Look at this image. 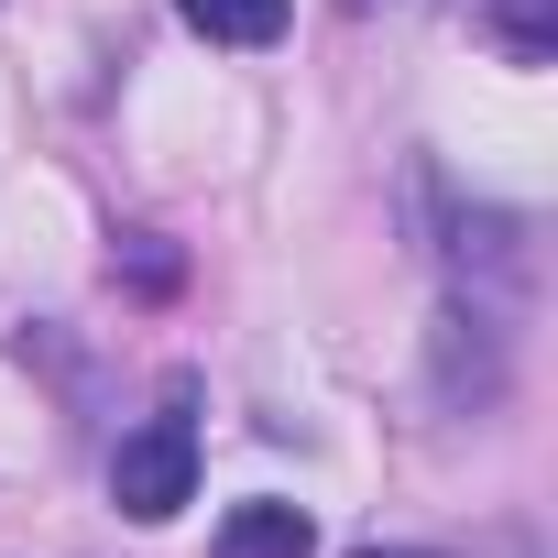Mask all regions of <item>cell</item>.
<instances>
[{
  "label": "cell",
  "mask_w": 558,
  "mask_h": 558,
  "mask_svg": "<svg viewBox=\"0 0 558 558\" xmlns=\"http://www.w3.org/2000/svg\"><path fill=\"white\" fill-rule=\"evenodd\" d=\"M340 12H384V0H340Z\"/></svg>",
  "instance_id": "8"
},
{
  "label": "cell",
  "mask_w": 558,
  "mask_h": 558,
  "mask_svg": "<svg viewBox=\"0 0 558 558\" xmlns=\"http://www.w3.org/2000/svg\"><path fill=\"white\" fill-rule=\"evenodd\" d=\"M110 504H121L132 525H165V514L197 504V427H186V405H165L154 427H132V438L110 449Z\"/></svg>",
  "instance_id": "1"
},
{
  "label": "cell",
  "mask_w": 558,
  "mask_h": 558,
  "mask_svg": "<svg viewBox=\"0 0 558 558\" xmlns=\"http://www.w3.org/2000/svg\"><path fill=\"white\" fill-rule=\"evenodd\" d=\"M482 34L504 45V66H558V0H482Z\"/></svg>",
  "instance_id": "4"
},
{
  "label": "cell",
  "mask_w": 558,
  "mask_h": 558,
  "mask_svg": "<svg viewBox=\"0 0 558 558\" xmlns=\"http://www.w3.org/2000/svg\"><path fill=\"white\" fill-rule=\"evenodd\" d=\"M438 395L471 405V416L504 395V351H493V318H482V307H449V318H438Z\"/></svg>",
  "instance_id": "2"
},
{
  "label": "cell",
  "mask_w": 558,
  "mask_h": 558,
  "mask_svg": "<svg viewBox=\"0 0 558 558\" xmlns=\"http://www.w3.org/2000/svg\"><path fill=\"white\" fill-rule=\"evenodd\" d=\"M175 12L208 45H274V34H286V0H175Z\"/></svg>",
  "instance_id": "5"
},
{
  "label": "cell",
  "mask_w": 558,
  "mask_h": 558,
  "mask_svg": "<svg viewBox=\"0 0 558 558\" xmlns=\"http://www.w3.org/2000/svg\"><path fill=\"white\" fill-rule=\"evenodd\" d=\"M362 558H427V547H362Z\"/></svg>",
  "instance_id": "7"
},
{
  "label": "cell",
  "mask_w": 558,
  "mask_h": 558,
  "mask_svg": "<svg viewBox=\"0 0 558 558\" xmlns=\"http://www.w3.org/2000/svg\"><path fill=\"white\" fill-rule=\"evenodd\" d=\"M132 286H154V296H165V286H175V252H165V241H154V230H132Z\"/></svg>",
  "instance_id": "6"
},
{
  "label": "cell",
  "mask_w": 558,
  "mask_h": 558,
  "mask_svg": "<svg viewBox=\"0 0 558 558\" xmlns=\"http://www.w3.org/2000/svg\"><path fill=\"white\" fill-rule=\"evenodd\" d=\"M208 558H318V525H307V504H230Z\"/></svg>",
  "instance_id": "3"
}]
</instances>
